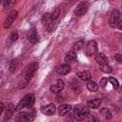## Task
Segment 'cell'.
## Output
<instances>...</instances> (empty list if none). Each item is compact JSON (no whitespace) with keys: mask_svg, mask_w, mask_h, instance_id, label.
<instances>
[{"mask_svg":"<svg viewBox=\"0 0 122 122\" xmlns=\"http://www.w3.org/2000/svg\"><path fill=\"white\" fill-rule=\"evenodd\" d=\"M34 102H35V98L32 93L26 94L14 107V111H20L24 108H32V106L34 105Z\"/></svg>","mask_w":122,"mask_h":122,"instance_id":"obj_1","label":"cell"},{"mask_svg":"<svg viewBox=\"0 0 122 122\" xmlns=\"http://www.w3.org/2000/svg\"><path fill=\"white\" fill-rule=\"evenodd\" d=\"M35 117V112L32 110L31 112H20L15 116L16 121H31Z\"/></svg>","mask_w":122,"mask_h":122,"instance_id":"obj_2","label":"cell"},{"mask_svg":"<svg viewBox=\"0 0 122 122\" xmlns=\"http://www.w3.org/2000/svg\"><path fill=\"white\" fill-rule=\"evenodd\" d=\"M17 15H18V11L15 10H12L10 14L8 15V17L6 18L5 22H4V25H3V28L4 29H8L11 26V24L14 22V20L17 18Z\"/></svg>","mask_w":122,"mask_h":122,"instance_id":"obj_3","label":"cell"},{"mask_svg":"<svg viewBox=\"0 0 122 122\" xmlns=\"http://www.w3.org/2000/svg\"><path fill=\"white\" fill-rule=\"evenodd\" d=\"M88 9H89V4L87 2H81L76 6L74 10V14L76 16H82L88 11Z\"/></svg>","mask_w":122,"mask_h":122,"instance_id":"obj_4","label":"cell"},{"mask_svg":"<svg viewBox=\"0 0 122 122\" xmlns=\"http://www.w3.org/2000/svg\"><path fill=\"white\" fill-rule=\"evenodd\" d=\"M119 21H120V11L118 10H114V11H112L109 19V25L111 28H115Z\"/></svg>","mask_w":122,"mask_h":122,"instance_id":"obj_5","label":"cell"},{"mask_svg":"<svg viewBox=\"0 0 122 122\" xmlns=\"http://www.w3.org/2000/svg\"><path fill=\"white\" fill-rule=\"evenodd\" d=\"M38 67H39V65H38V63H36V62H33V63H31V64L30 65V67L28 68V70H27V71H26V79H27V81L30 80V79L33 77V75L35 74V72H36Z\"/></svg>","mask_w":122,"mask_h":122,"instance_id":"obj_6","label":"cell"},{"mask_svg":"<svg viewBox=\"0 0 122 122\" xmlns=\"http://www.w3.org/2000/svg\"><path fill=\"white\" fill-rule=\"evenodd\" d=\"M64 87H65L64 81L62 79H58L55 84H53L50 87V92H51L52 93H58L64 89Z\"/></svg>","mask_w":122,"mask_h":122,"instance_id":"obj_7","label":"cell"},{"mask_svg":"<svg viewBox=\"0 0 122 122\" xmlns=\"http://www.w3.org/2000/svg\"><path fill=\"white\" fill-rule=\"evenodd\" d=\"M97 51V44L94 40H91L89 41L87 47H86V54L88 56H92Z\"/></svg>","mask_w":122,"mask_h":122,"instance_id":"obj_8","label":"cell"},{"mask_svg":"<svg viewBox=\"0 0 122 122\" xmlns=\"http://www.w3.org/2000/svg\"><path fill=\"white\" fill-rule=\"evenodd\" d=\"M77 59V54H76V51H70L66 53L65 55V58H64V61L66 64H71V63H73L75 62Z\"/></svg>","mask_w":122,"mask_h":122,"instance_id":"obj_9","label":"cell"},{"mask_svg":"<svg viewBox=\"0 0 122 122\" xmlns=\"http://www.w3.org/2000/svg\"><path fill=\"white\" fill-rule=\"evenodd\" d=\"M41 112L46 115H52L55 112V105L53 103H50L41 108Z\"/></svg>","mask_w":122,"mask_h":122,"instance_id":"obj_10","label":"cell"},{"mask_svg":"<svg viewBox=\"0 0 122 122\" xmlns=\"http://www.w3.org/2000/svg\"><path fill=\"white\" fill-rule=\"evenodd\" d=\"M27 38H28L29 42L31 43V44H35V43L37 42L38 36H37V31L35 30V29H30V30L28 31Z\"/></svg>","mask_w":122,"mask_h":122,"instance_id":"obj_11","label":"cell"},{"mask_svg":"<svg viewBox=\"0 0 122 122\" xmlns=\"http://www.w3.org/2000/svg\"><path fill=\"white\" fill-rule=\"evenodd\" d=\"M90 112H89V108L88 107H82L79 109L78 112L75 114L76 118L79 119V120H83L84 118H86L88 115H89Z\"/></svg>","mask_w":122,"mask_h":122,"instance_id":"obj_12","label":"cell"},{"mask_svg":"<svg viewBox=\"0 0 122 122\" xmlns=\"http://www.w3.org/2000/svg\"><path fill=\"white\" fill-rule=\"evenodd\" d=\"M95 61L97 62V64H99L100 66L102 65H105V64H108V58L107 56L102 53V52H98L95 54Z\"/></svg>","mask_w":122,"mask_h":122,"instance_id":"obj_13","label":"cell"},{"mask_svg":"<svg viewBox=\"0 0 122 122\" xmlns=\"http://www.w3.org/2000/svg\"><path fill=\"white\" fill-rule=\"evenodd\" d=\"M102 103V99L100 98H94V99H92V100H89L87 102V105H88V108H91V109H97L100 107Z\"/></svg>","mask_w":122,"mask_h":122,"instance_id":"obj_14","label":"cell"},{"mask_svg":"<svg viewBox=\"0 0 122 122\" xmlns=\"http://www.w3.org/2000/svg\"><path fill=\"white\" fill-rule=\"evenodd\" d=\"M57 73L58 74H62V75H65V74H68L70 71H71V67L69 64H63L61 66H59L56 70Z\"/></svg>","mask_w":122,"mask_h":122,"instance_id":"obj_15","label":"cell"},{"mask_svg":"<svg viewBox=\"0 0 122 122\" xmlns=\"http://www.w3.org/2000/svg\"><path fill=\"white\" fill-rule=\"evenodd\" d=\"M14 112V106L12 103L8 104V106L6 107V112H5V116H4V120H8L11 117L12 113Z\"/></svg>","mask_w":122,"mask_h":122,"instance_id":"obj_16","label":"cell"},{"mask_svg":"<svg viewBox=\"0 0 122 122\" xmlns=\"http://www.w3.org/2000/svg\"><path fill=\"white\" fill-rule=\"evenodd\" d=\"M71 111V106L70 105H67V104H63V105H60L57 112H58V114L60 116H63L65 114H67L69 112Z\"/></svg>","mask_w":122,"mask_h":122,"instance_id":"obj_17","label":"cell"},{"mask_svg":"<svg viewBox=\"0 0 122 122\" xmlns=\"http://www.w3.org/2000/svg\"><path fill=\"white\" fill-rule=\"evenodd\" d=\"M76 75L83 81H89L91 78H92V75H91V72L88 71H78L76 73Z\"/></svg>","mask_w":122,"mask_h":122,"instance_id":"obj_18","label":"cell"},{"mask_svg":"<svg viewBox=\"0 0 122 122\" xmlns=\"http://www.w3.org/2000/svg\"><path fill=\"white\" fill-rule=\"evenodd\" d=\"M9 67H10V71L11 72H13V71L17 69V67H18V59H17V58L11 59V60L10 61Z\"/></svg>","mask_w":122,"mask_h":122,"instance_id":"obj_19","label":"cell"},{"mask_svg":"<svg viewBox=\"0 0 122 122\" xmlns=\"http://www.w3.org/2000/svg\"><path fill=\"white\" fill-rule=\"evenodd\" d=\"M87 88H88V90H89L90 92H96V91L98 90V85H97L95 82L89 80L88 83H87Z\"/></svg>","mask_w":122,"mask_h":122,"instance_id":"obj_20","label":"cell"},{"mask_svg":"<svg viewBox=\"0 0 122 122\" xmlns=\"http://www.w3.org/2000/svg\"><path fill=\"white\" fill-rule=\"evenodd\" d=\"M59 14H60V9H59L58 7L54 8V9H53V10H52V11L50 13L51 20H56V19L58 18Z\"/></svg>","mask_w":122,"mask_h":122,"instance_id":"obj_21","label":"cell"},{"mask_svg":"<svg viewBox=\"0 0 122 122\" xmlns=\"http://www.w3.org/2000/svg\"><path fill=\"white\" fill-rule=\"evenodd\" d=\"M83 47H84V41L83 40H78L73 45V51H80V50H82Z\"/></svg>","mask_w":122,"mask_h":122,"instance_id":"obj_22","label":"cell"},{"mask_svg":"<svg viewBox=\"0 0 122 122\" xmlns=\"http://www.w3.org/2000/svg\"><path fill=\"white\" fill-rule=\"evenodd\" d=\"M2 3H3V6L5 9H10L14 5L15 0H3Z\"/></svg>","mask_w":122,"mask_h":122,"instance_id":"obj_23","label":"cell"},{"mask_svg":"<svg viewBox=\"0 0 122 122\" xmlns=\"http://www.w3.org/2000/svg\"><path fill=\"white\" fill-rule=\"evenodd\" d=\"M101 71L105 73H110L112 72V67L108 64H105V65H102L101 66Z\"/></svg>","mask_w":122,"mask_h":122,"instance_id":"obj_24","label":"cell"},{"mask_svg":"<svg viewBox=\"0 0 122 122\" xmlns=\"http://www.w3.org/2000/svg\"><path fill=\"white\" fill-rule=\"evenodd\" d=\"M109 81L111 82V84L112 85V87H113L114 89H118L119 83H118V81H117L116 78H114V77H110V78H109Z\"/></svg>","mask_w":122,"mask_h":122,"instance_id":"obj_25","label":"cell"},{"mask_svg":"<svg viewBox=\"0 0 122 122\" xmlns=\"http://www.w3.org/2000/svg\"><path fill=\"white\" fill-rule=\"evenodd\" d=\"M101 114H104V116H105L107 119H111V118H112V113H111V112H110L108 109H103V110H101Z\"/></svg>","mask_w":122,"mask_h":122,"instance_id":"obj_26","label":"cell"},{"mask_svg":"<svg viewBox=\"0 0 122 122\" xmlns=\"http://www.w3.org/2000/svg\"><path fill=\"white\" fill-rule=\"evenodd\" d=\"M42 21H43L44 23L46 22V23H48V24H49V23L51 21V16H50V13H49V12H47V13H45V14L43 15Z\"/></svg>","mask_w":122,"mask_h":122,"instance_id":"obj_27","label":"cell"},{"mask_svg":"<svg viewBox=\"0 0 122 122\" xmlns=\"http://www.w3.org/2000/svg\"><path fill=\"white\" fill-rule=\"evenodd\" d=\"M10 40L12 41V42H14V41H16L17 39H18V33L17 32H15V31H13V32H11V34H10Z\"/></svg>","mask_w":122,"mask_h":122,"instance_id":"obj_28","label":"cell"},{"mask_svg":"<svg viewBox=\"0 0 122 122\" xmlns=\"http://www.w3.org/2000/svg\"><path fill=\"white\" fill-rule=\"evenodd\" d=\"M107 82H108L107 78H102V79L100 80V82H99L100 87H101V88H103V89H105V88H106V86H107Z\"/></svg>","mask_w":122,"mask_h":122,"instance_id":"obj_29","label":"cell"},{"mask_svg":"<svg viewBox=\"0 0 122 122\" xmlns=\"http://www.w3.org/2000/svg\"><path fill=\"white\" fill-rule=\"evenodd\" d=\"M114 58L119 62V63H121L122 62V55L120 54V53H117V54H115V56H114Z\"/></svg>","mask_w":122,"mask_h":122,"instance_id":"obj_30","label":"cell"},{"mask_svg":"<svg viewBox=\"0 0 122 122\" xmlns=\"http://www.w3.org/2000/svg\"><path fill=\"white\" fill-rule=\"evenodd\" d=\"M4 109H5V105H4L3 103H0V114L3 112Z\"/></svg>","mask_w":122,"mask_h":122,"instance_id":"obj_31","label":"cell"},{"mask_svg":"<svg viewBox=\"0 0 122 122\" xmlns=\"http://www.w3.org/2000/svg\"><path fill=\"white\" fill-rule=\"evenodd\" d=\"M116 26H117V28H118L119 30H121V29H122V21H119Z\"/></svg>","mask_w":122,"mask_h":122,"instance_id":"obj_32","label":"cell"},{"mask_svg":"<svg viewBox=\"0 0 122 122\" xmlns=\"http://www.w3.org/2000/svg\"><path fill=\"white\" fill-rule=\"evenodd\" d=\"M2 2H3V0H0V6H1V4H2Z\"/></svg>","mask_w":122,"mask_h":122,"instance_id":"obj_33","label":"cell"},{"mask_svg":"<svg viewBox=\"0 0 122 122\" xmlns=\"http://www.w3.org/2000/svg\"><path fill=\"white\" fill-rule=\"evenodd\" d=\"M70 1H72V0H70Z\"/></svg>","mask_w":122,"mask_h":122,"instance_id":"obj_34","label":"cell"}]
</instances>
